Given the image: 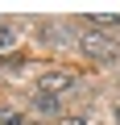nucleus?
Returning <instances> with one entry per match:
<instances>
[{"label": "nucleus", "instance_id": "f257e3e1", "mask_svg": "<svg viewBox=\"0 0 120 125\" xmlns=\"http://www.w3.org/2000/svg\"><path fill=\"white\" fill-rule=\"evenodd\" d=\"M83 54H87V58H99V62H108V58L116 54V46H112V38H108V33H99V29H87V33H83Z\"/></svg>", "mask_w": 120, "mask_h": 125}, {"label": "nucleus", "instance_id": "f03ea898", "mask_svg": "<svg viewBox=\"0 0 120 125\" xmlns=\"http://www.w3.org/2000/svg\"><path fill=\"white\" fill-rule=\"evenodd\" d=\"M71 88H75V75H71V71H46V75L37 79V92H41V96H54V100L62 96V92H71Z\"/></svg>", "mask_w": 120, "mask_h": 125}, {"label": "nucleus", "instance_id": "7ed1b4c3", "mask_svg": "<svg viewBox=\"0 0 120 125\" xmlns=\"http://www.w3.org/2000/svg\"><path fill=\"white\" fill-rule=\"evenodd\" d=\"M91 29H99V33L120 29V17H116V13H95V17H91Z\"/></svg>", "mask_w": 120, "mask_h": 125}, {"label": "nucleus", "instance_id": "20e7f679", "mask_svg": "<svg viewBox=\"0 0 120 125\" xmlns=\"http://www.w3.org/2000/svg\"><path fill=\"white\" fill-rule=\"evenodd\" d=\"M33 108H37V113H46V117H54V113H58V100H54V96H41V92H37V96H33Z\"/></svg>", "mask_w": 120, "mask_h": 125}, {"label": "nucleus", "instance_id": "39448f33", "mask_svg": "<svg viewBox=\"0 0 120 125\" xmlns=\"http://www.w3.org/2000/svg\"><path fill=\"white\" fill-rule=\"evenodd\" d=\"M0 125H25V117L17 108H0Z\"/></svg>", "mask_w": 120, "mask_h": 125}, {"label": "nucleus", "instance_id": "423d86ee", "mask_svg": "<svg viewBox=\"0 0 120 125\" xmlns=\"http://www.w3.org/2000/svg\"><path fill=\"white\" fill-rule=\"evenodd\" d=\"M13 42H17V38H13V29H8V25H0V54L13 50Z\"/></svg>", "mask_w": 120, "mask_h": 125}, {"label": "nucleus", "instance_id": "0eeeda50", "mask_svg": "<svg viewBox=\"0 0 120 125\" xmlns=\"http://www.w3.org/2000/svg\"><path fill=\"white\" fill-rule=\"evenodd\" d=\"M58 125H87V117H62Z\"/></svg>", "mask_w": 120, "mask_h": 125}, {"label": "nucleus", "instance_id": "6e6552de", "mask_svg": "<svg viewBox=\"0 0 120 125\" xmlns=\"http://www.w3.org/2000/svg\"><path fill=\"white\" fill-rule=\"evenodd\" d=\"M116 121H120V104H116Z\"/></svg>", "mask_w": 120, "mask_h": 125}]
</instances>
